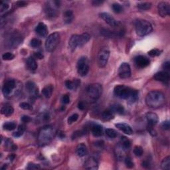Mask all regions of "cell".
Returning <instances> with one entry per match:
<instances>
[{"mask_svg":"<svg viewBox=\"0 0 170 170\" xmlns=\"http://www.w3.org/2000/svg\"><path fill=\"white\" fill-rule=\"evenodd\" d=\"M85 167L87 169L90 170H96L98 169V161L95 158L90 157L85 163Z\"/></svg>","mask_w":170,"mask_h":170,"instance_id":"14","label":"cell"},{"mask_svg":"<svg viewBox=\"0 0 170 170\" xmlns=\"http://www.w3.org/2000/svg\"><path fill=\"white\" fill-rule=\"evenodd\" d=\"M55 134L56 131L53 127L51 126H45L39 131L38 142L42 146L49 144L55 137Z\"/></svg>","mask_w":170,"mask_h":170,"instance_id":"3","label":"cell"},{"mask_svg":"<svg viewBox=\"0 0 170 170\" xmlns=\"http://www.w3.org/2000/svg\"><path fill=\"white\" fill-rule=\"evenodd\" d=\"M162 67L164 70H169L170 68V63L169 61H167L166 63H164L163 65H162Z\"/></svg>","mask_w":170,"mask_h":170,"instance_id":"56","label":"cell"},{"mask_svg":"<svg viewBox=\"0 0 170 170\" xmlns=\"http://www.w3.org/2000/svg\"><path fill=\"white\" fill-rule=\"evenodd\" d=\"M161 128L164 129V130H168L169 128H170V124H169V122L168 120L167 121H165L163 123L161 124Z\"/></svg>","mask_w":170,"mask_h":170,"instance_id":"50","label":"cell"},{"mask_svg":"<svg viewBox=\"0 0 170 170\" xmlns=\"http://www.w3.org/2000/svg\"><path fill=\"white\" fill-rule=\"evenodd\" d=\"M161 169L165 170H169L170 169V157L167 156L162 160L161 163Z\"/></svg>","mask_w":170,"mask_h":170,"instance_id":"35","label":"cell"},{"mask_svg":"<svg viewBox=\"0 0 170 170\" xmlns=\"http://www.w3.org/2000/svg\"><path fill=\"white\" fill-rule=\"evenodd\" d=\"M16 4L18 7H25L27 6V2L23 1H19L17 2Z\"/></svg>","mask_w":170,"mask_h":170,"instance_id":"57","label":"cell"},{"mask_svg":"<svg viewBox=\"0 0 170 170\" xmlns=\"http://www.w3.org/2000/svg\"><path fill=\"white\" fill-rule=\"evenodd\" d=\"M45 12H46V14L48 17H53L57 16V11L55 9V7H53L49 5L46 7V9H45Z\"/></svg>","mask_w":170,"mask_h":170,"instance_id":"33","label":"cell"},{"mask_svg":"<svg viewBox=\"0 0 170 170\" xmlns=\"http://www.w3.org/2000/svg\"><path fill=\"white\" fill-rule=\"evenodd\" d=\"M115 96L118 98L126 99L132 103L135 102L138 98V92L136 90L132 89L131 88L125 85L116 86L114 90Z\"/></svg>","mask_w":170,"mask_h":170,"instance_id":"1","label":"cell"},{"mask_svg":"<svg viewBox=\"0 0 170 170\" xmlns=\"http://www.w3.org/2000/svg\"><path fill=\"white\" fill-rule=\"evenodd\" d=\"M60 42V35L55 32L47 37L45 42V49L48 52H52L55 49Z\"/></svg>","mask_w":170,"mask_h":170,"instance_id":"7","label":"cell"},{"mask_svg":"<svg viewBox=\"0 0 170 170\" xmlns=\"http://www.w3.org/2000/svg\"><path fill=\"white\" fill-rule=\"evenodd\" d=\"M25 130V126L22 124V125H20L19 126L18 129H17V131L15 132L13 134V135L15 137H20L23 134Z\"/></svg>","mask_w":170,"mask_h":170,"instance_id":"39","label":"cell"},{"mask_svg":"<svg viewBox=\"0 0 170 170\" xmlns=\"http://www.w3.org/2000/svg\"><path fill=\"white\" fill-rule=\"evenodd\" d=\"M154 78L155 80L160 81V82L166 83L168 82L169 80V73L166 71H160L157 73L154 76Z\"/></svg>","mask_w":170,"mask_h":170,"instance_id":"18","label":"cell"},{"mask_svg":"<svg viewBox=\"0 0 170 170\" xmlns=\"http://www.w3.org/2000/svg\"><path fill=\"white\" fill-rule=\"evenodd\" d=\"M126 151L122 148V146L120 145V144H119L118 145L116 146L115 153L116 158H117L118 160H122V159H124L126 158Z\"/></svg>","mask_w":170,"mask_h":170,"instance_id":"22","label":"cell"},{"mask_svg":"<svg viewBox=\"0 0 170 170\" xmlns=\"http://www.w3.org/2000/svg\"><path fill=\"white\" fill-rule=\"evenodd\" d=\"M35 31L39 36L42 37H45L48 35V29L47 25L44 23L41 22L38 24L37 26L35 28Z\"/></svg>","mask_w":170,"mask_h":170,"instance_id":"15","label":"cell"},{"mask_svg":"<svg viewBox=\"0 0 170 170\" xmlns=\"http://www.w3.org/2000/svg\"><path fill=\"white\" fill-rule=\"evenodd\" d=\"M78 115H77V114H74V115H73L68 117V124H71L73 123H74L78 120Z\"/></svg>","mask_w":170,"mask_h":170,"instance_id":"45","label":"cell"},{"mask_svg":"<svg viewBox=\"0 0 170 170\" xmlns=\"http://www.w3.org/2000/svg\"><path fill=\"white\" fill-rule=\"evenodd\" d=\"M4 129L7 131L14 130L16 128V124L12 122H7L4 124Z\"/></svg>","mask_w":170,"mask_h":170,"instance_id":"37","label":"cell"},{"mask_svg":"<svg viewBox=\"0 0 170 170\" xmlns=\"http://www.w3.org/2000/svg\"><path fill=\"white\" fill-rule=\"evenodd\" d=\"M115 126L117 128L118 130L123 132L124 133H125L128 135H131L133 134V130L131 128L130 125H128V124L126 123H118L115 124Z\"/></svg>","mask_w":170,"mask_h":170,"instance_id":"17","label":"cell"},{"mask_svg":"<svg viewBox=\"0 0 170 170\" xmlns=\"http://www.w3.org/2000/svg\"><path fill=\"white\" fill-rule=\"evenodd\" d=\"M148 131L150 133V134L152 136H156L157 135V133H156V131L154 130L153 128V126H148Z\"/></svg>","mask_w":170,"mask_h":170,"instance_id":"54","label":"cell"},{"mask_svg":"<svg viewBox=\"0 0 170 170\" xmlns=\"http://www.w3.org/2000/svg\"><path fill=\"white\" fill-rule=\"evenodd\" d=\"M41 168V167L39 164H33V163H30L28 164L27 167V169H39Z\"/></svg>","mask_w":170,"mask_h":170,"instance_id":"48","label":"cell"},{"mask_svg":"<svg viewBox=\"0 0 170 170\" xmlns=\"http://www.w3.org/2000/svg\"><path fill=\"white\" fill-rule=\"evenodd\" d=\"M15 58V55L11 53L7 52L5 53L4 54L2 55V59L4 60H13Z\"/></svg>","mask_w":170,"mask_h":170,"instance_id":"43","label":"cell"},{"mask_svg":"<svg viewBox=\"0 0 170 170\" xmlns=\"http://www.w3.org/2000/svg\"><path fill=\"white\" fill-rule=\"evenodd\" d=\"M142 166L144 167H148L149 166V164L147 161H144L142 163Z\"/></svg>","mask_w":170,"mask_h":170,"instance_id":"60","label":"cell"},{"mask_svg":"<svg viewBox=\"0 0 170 170\" xmlns=\"http://www.w3.org/2000/svg\"><path fill=\"white\" fill-rule=\"evenodd\" d=\"M92 133L96 137H100L103 134V128L100 125L96 124L92 127Z\"/></svg>","mask_w":170,"mask_h":170,"instance_id":"27","label":"cell"},{"mask_svg":"<svg viewBox=\"0 0 170 170\" xmlns=\"http://www.w3.org/2000/svg\"><path fill=\"white\" fill-rule=\"evenodd\" d=\"M105 132L106 135L110 138H115L117 136V133H116V132L115 130H113V129L111 128L106 129Z\"/></svg>","mask_w":170,"mask_h":170,"instance_id":"41","label":"cell"},{"mask_svg":"<svg viewBox=\"0 0 170 170\" xmlns=\"http://www.w3.org/2000/svg\"><path fill=\"white\" fill-rule=\"evenodd\" d=\"M53 85H47L46 87H45L42 90V94L46 98H50L53 92Z\"/></svg>","mask_w":170,"mask_h":170,"instance_id":"28","label":"cell"},{"mask_svg":"<svg viewBox=\"0 0 170 170\" xmlns=\"http://www.w3.org/2000/svg\"><path fill=\"white\" fill-rule=\"evenodd\" d=\"M78 107L80 109V110H84L85 108V105L83 102H79L78 105Z\"/></svg>","mask_w":170,"mask_h":170,"instance_id":"59","label":"cell"},{"mask_svg":"<svg viewBox=\"0 0 170 170\" xmlns=\"http://www.w3.org/2000/svg\"><path fill=\"white\" fill-rule=\"evenodd\" d=\"M100 17L111 27H115L118 25V22L108 13H101L100 14Z\"/></svg>","mask_w":170,"mask_h":170,"instance_id":"12","label":"cell"},{"mask_svg":"<svg viewBox=\"0 0 170 170\" xmlns=\"http://www.w3.org/2000/svg\"><path fill=\"white\" fill-rule=\"evenodd\" d=\"M26 63H27V65L28 68H29L30 70H36L38 67L37 63L33 57L28 58Z\"/></svg>","mask_w":170,"mask_h":170,"instance_id":"29","label":"cell"},{"mask_svg":"<svg viewBox=\"0 0 170 170\" xmlns=\"http://www.w3.org/2000/svg\"><path fill=\"white\" fill-rule=\"evenodd\" d=\"M111 110L115 113H117L118 115H122L124 112V108L122 105H119V104H116L112 106Z\"/></svg>","mask_w":170,"mask_h":170,"instance_id":"31","label":"cell"},{"mask_svg":"<svg viewBox=\"0 0 170 170\" xmlns=\"http://www.w3.org/2000/svg\"><path fill=\"white\" fill-rule=\"evenodd\" d=\"M64 17H65V21L67 23H69L71 22L73 19V14L71 11L70 10H67L66 11L64 14Z\"/></svg>","mask_w":170,"mask_h":170,"instance_id":"36","label":"cell"},{"mask_svg":"<svg viewBox=\"0 0 170 170\" xmlns=\"http://www.w3.org/2000/svg\"><path fill=\"white\" fill-rule=\"evenodd\" d=\"M20 87H21V85L19 83L17 82L15 80H7L4 83L3 88H2V92H3L4 96H8L14 93H17V91L15 90L16 89L19 91Z\"/></svg>","mask_w":170,"mask_h":170,"instance_id":"6","label":"cell"},{"mask_svg":"<svg viewBox=\"0 0 170 170\" xmlns=\"http://www.w3.org/2000/svg\"><path fill=\"white\" fill-rule=\"evenodd\" d=\"M14 112V109L11 105H6L4 106H2L1 109V112L2 115H5L6 116H10L13 115Z\"/></svg>","mask_w":170,"mask_h":170,"instance_id":"24","label":"cell"},{"mask_svg":"<svg viewBox=\"0 0 170 170\" xmlns=\"http://www.w3.org/2000/svg\"><path fill=\"white\" fill-rule=\"evenodd\" d=\"M100 33L102 34L103 36L108 37V38L116 37V36H118V33H116L113 31H110V30L106 29H102V30H101Z\"/></svg>","mask_w":170,"mask_h":170,"instance_id":"34","label":"cell"},{"mask_svg":"<svg viewBox=\"0 0 170 170\" xmlns=\"http://www.w3.org/2000/svg\"><path fill=\"white\" fill-rule=\"evenodd\" d=\"M26 90L32 96H37L38 95V88L35 84L32 81H28L26 83Z\"/></svg>","mask_w":170,"mask_h":170,"instance_id":"20","label":"cell"},{"mask_svg":"<svg viewBox=\"0 0 170 170\" xmlns=\"http://www.w3.org/2000/svg\"><path fill=\"white\" fill-rule=\"evenodd\" d=\"M102 92V87L100 84H92L88 87L87 94L89 100L95 102L100 97Z\"/></svg>","mask_w":170,"mask_h":170,"instance_id":"5","label":"cell"},{"mask_svg":"<svg viewBox=\"0 0 170 170\" xmlns=\"http://www.w3.org/2000/svg\"><path fill=\"white\" fill-rule=\"evenodd\" d=\"M146 119L148 122V126H154L158 124L159 118L158 115L154 112H148L146 115Z\"/></svg>","mask_w":170,"mask_h":170,"instance_id":"19","label":"cell"},{"mask_svg":"<svg viewBox=\"0 0 170 170\" xmlns=\"http://www.w3.org/2000/svg\"><path fill=\"white\" fill-rule=\"evenodd\" d=\"M118 75L122 79H126V78H128L130 77L131 68L128 63H122L118 68Z\"/></svg>","mask_w":170,"mask_h":170,"instance_id":"10","label":"cell"},{"mask_svg":"<svg viewBox=\"0 0 170 170\" xmlns=\"http://www.w3.org/2000/svg\"><path fill=\"white\" fill-rule=\"evenodd\" d=\"M90 37V35L87 33H85L79 35V47H82L87 43V42L89 41Z\"/></svg>","mask_w":170,"mask_h":170,"instance_id":"26","label":"cell"},{"mask_svg":"<svg viewBox=\"0 0 170 170\" xmlns=\"http://www.w3.org/2000/svg\"><path fill=\"white\" fill-rule=\"evenodd\" d=\"M144 150L141 146H136L134 149V154L138 157H141L143 155Z\"/></svg>","mask_w":170,"mask_h":170,"instance_id":"42","label":"cell"},{"mask_svg":"<svg viewBox=\"0 0 170 170\" xmlns=\"http://www.w3.org/2000/svg\"><path fill=\"white\" fill-rule=\"evenodd\" d=\"M125 164H126V166L128 167V168H132L134 167V163L133 161H132L131 158L130 157H126L125 158Z\"/></svg>","mask_w":170,"mask_h":170,"instance_id":"47","label":"cell"},{"mask_svg":"<svg viewBox=\"0 0 170 170\" xmlns=\"http://www.w3.org/2000/svg\"><path fill=\"white\" fill-rule=\"evenodd\" d=\"M34 57L36 58V59H43V55L41 53H40V52H37V53H34Z\"/></svg>","mask_w":170,"mask_h":170,"instance_id":"55","label":"cell"},{"mask_svg":"<svg viewBox=\"0 0 170 170\" xmlns=\"http://www.w3.org/2000/svg\"><path fill=\"white\" fill-rule=\"evenodd\" d=\"M68 47L71 51H75L77 47H79V35H72L68 41Z\"/></svg>","mask_w":170,"mask_h":170,"instance_id":"16","label":"cell"},{"mask_svg":"<svg viewBox=\"0 0 170 170\" xmlns=\"http://www.w3.org/2000/svg\"><path fill=\"white\" fill-rule=\"evenodd\" d=\"M62 102L65 105H67L70 102V97L68 95H65L62 97Z\"/></svg>","mask_w":170,"mask_h":170,"instance_id":"51","label":"cell"},{"mask_svg":"<svg viewBox=\"0 0 170 170\" xmlns=\"http://www.w3.org/2000/svg\"><path fill=\"white\" fill-rule=\"evenodd\" d=\"M138 8L141 10H148L152 7V4L149 2H142L138 4Z\"/></svg>","mask_w":170,"mask_h":170,"instance_id":"38","label":"cell"},{"mask_svg":"<svg viewBox=\"0 0 170 170\" xmlns=\"http://www.w3.org/2000/svg\"><path fill=\"white\" fill-rule=\"evenodd\" d=\"M103 1H99V0H95L92 2V4L94 6H100V4H102L103 3Z\"/></svg>","mask_w":170,"mask_h":170,"instance_id":"58","label":"cell"},{"mask_svg":"<svg viewBox=\"0 0 170 170\" xmlns=\"http://www.w3.org/2000/svg\"><path fill=\"white\" fill-rule=\"evenodd\" d=\"M22 39L20 36L17 35H14L11 37H10L8 40V44L9 47H17L18 45L21 43Z\"/></svg>","mask_w":170,"mask_h":170,"instance_id":"21","label":"cell"},{"mask_svg":"<svg viewBox=\"0 0 170 170\" xmlns=\"http://www.w3.org/2000/svg\"><path fill=\"white\" fill-rule=\"evenodd\" d=\"M77 154L79 157H84L88 154L87 146L84 144H80L77 148Z\"/></svg>","mask_w":170,"mask_h":170,"instance_id":"25","label":"cell"},{"mask_svg":"<svg viewBox=\"0 0 170 170\" xmlns=\"http://www.w3.org/2000/svg\"><path fill=\"white\" fill-rule=\"evenodd\" d=\"M19 106H20V108H22V109H23V110H30V109L31 108V105H29V103H27V102H21V103H20V105H19Z\"/></svg>","mask_w":170,"mask_h":170,"instance_id":"49","label":"cell"},{"mask_svg":"<svg viewBox=\"0 0 170 170\" xmlns=\"http://www.w3.org/2000/svg\"><path fill=\"white\" fill-rule=\"evenodd\" d=\"M41 45V41L37 38H34V39H31V42H30V46L33 48L39 47Z\"/></svg>","mask_w":170,"mask_h":170,"instance_id":"40","label":"cell"},{"mask_svg":"<svg viewBox=\"0 0 170 170\" xmlns=\"http://www.w3.org/2000/svg\"><path fill=\"white\" fill-rule=\"evenodd\" d=\"M134 61H135L137 67L142 68L148 67L149 65V63H150L149 59L142 55H139L136 57L135 59H134Z\"/></svg>","mask_w":170,"mask_h":170,"instance_id":"13","label":"cell"},{"mask_svg":"<svg viewBox=\"0 0 170 170\" xmlns=\"http://www.w3.org/2000/svg\"><path fill=\"white\" fill-rule=\"evenodd\" d=\"M109 56H110V51L108 47H102L98 52L97 57V62L99 67H105L106 65L108 60Z\"/></svg>","mask_w":170,"mask_h":170,"instance_id":"8","label":"cell"},{"mask_svg":"<svg viewBox=\"0 0 170 170\" xmlns=\"http://www.w3.org/2000/svg\"><path fill=\"white\" fill-rule=\"evenodd\" d=\"M120 145L122 146V148L127 152L130 148L131 142L128 138H126V137H122V138Z\"/></svg>","mask_w":170,"mask_h":170,"instance_id":"32","label":"cell"},{"mask_svg":"<svg viewBox=\"0 0 170 170\" xmlns=\"http://www.w3.org/2000/svg\"><path fill=\"white\" fill-rule=\"evenodd\" d=\"M9 8V5L6 3H4V2L1 1V12H3L4 11H6V10Z\"/></svg>","mask_w":170,"mask_h":170,"instance_id":"52","label":"cell"},{"mask_svg":"<svg viewBox=\"0 0 170 170\" xmlns=\"http://www.w3.org/2000/svg\"><path fill=\"white\" fill-rule=\"evenodd\" d=\"M146 103L151 108H159L166 103V97L160 91L153 90L149 92L146 97Z\"/></svg>","mask_w":170,"mask_h":170,"instance_id":"2","label":"cell"},{"mask_svg":"<svg viewBox=\"0 0 170 170\" xmlns=\"http://www.w3.org/2000/svg\"><path fill=\"white\" fill-rule=\"evenodd\" d=\"M78 73L82 77L86 76L89 70V65H88V59L86 57H81L78 59L77 65Z\"/></svg>","mask_w":170,"mask_h":170,"instance_id":"9","label":"cell"},{"mask_svg":"<svg viewBox=\"0 0 170 170\" xmlns=\"http://www.w3.org/2000/svg\"><path fill=\"white\" fill-rule=\"evenodd\" d=\"M102 118L105 121L111 120L112 119L114 118L113 112L111 110H105L102 114Z\"/></svg>","mask_w":170,"mask_h":170,"instance_id":"30","label":"cell"},{"mask_svg":"<svg viewBox=\"0 0 170 170\" xmlns=\"http://www.w3.org/2000/svg\"><path fill=\"white\" fill-rule=\"evenodd\" d=\"M21 120L23 123H29V122H31V118L29 116H23L21 118Z\"/></svg>","mask_w":170,"mask_h":170,"instance_id":"53","label":"cell"},{"mask_svg":"<svg viewBox=\"0 0 170 170\" xmlns=\"http://www.w3.org/2000/svg\"><path fill=\"white\" fill-rule=\"evenodd\" d=\"M136 33L140 37L150 33L152 31V26L150 23L144 19L138 20L135 23Z\"/></svg>","mask_w":170,"mask_h":170,"instance_id":"4","label":"cell"},{"mask_svg":"<svg viewBox=\"0 0 170 170\" xmlns=\"http://www.w3.org/2000/svg\"><path fill=\"white\" fill-rule=\"evenodd\" d=\"M158 13L159 16L162 17H165L170 14L169 4L167 2H160L158 6Z\"/></svg>","mask_w":170,"mask_h":170,"instance_id":"11","label":"cell"},{"mask_svg":"<svg viewBox=\"0 0 170 170\" xmlns=\"http://www.w3.org/2000/svg\"><path fill=\"white\" fill-rule=\"evenodd\" d=\"M80 80L76 79L75 80H66L65 81V87L69 90H76L80 85Z\"/></svg>","mask_w":170,"mask_h":170,"instance_id":"23","label":"cell"},{"mask_svg":"<svg viewBox=\"0 0 170 170\" xmlns=\"http://www.w3.org/2000/svg\"><path fill=\"white\" fill-rule=\"evenodd\" d=\"M148 55L150 56V57H157V56H159L161 54V51H159V49H152L149 51L148 53Z\"/></svg>","mask_w":170,"mask_h":170,"instance_id":"46","label":"cell"},{"mask_svg":"<svg viewBox=\"0 0 170 170\" xmlns=\"http://www.w3.org/2000/svg\"><path fill=\"white\" fill-rule=\"evenodd\" d=\"M112 9L116 14H120V13L122 11L123 8L120 4L116 3L112 5Z\"/></svg>","mask_w":170,"mask_h":170,"instance_id":"44","label":"cell"}]
</instances>
